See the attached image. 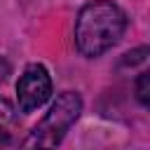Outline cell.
Listing matches in <instances>:
<instances>
[{
    "label": "cell",
    "instance_id": "6da1fadb",
    "mask_svg": "<svg viewBox=\"0 0 150 150\" xmlns=\"http://www.w3.org/2000/svg\"><path fill=\"white\" fill-rule=\"evenodd\" d=\"M127 28V14L110 0L84 5L75 19V47L82 56L96 59L120 42Z\"/></svg>",
    "mask_w": 150,
    "mask_h": 150
},
{
    "label": "cell",
    "instance_id": "7a4b0ae2",
    "mask_svg": "<svg viewBox=\"0 0 150 150\" xmlns=\"http://www.w3.org/2000/svg\"><path fill=\"white\" fill-rule=\"evenodd\" d=\"M82 112V98L75 91H63L56 96L47 115L40 120V124L33 127V131L23 138L19 150H56V145L63 141L68 129L77 122Z\"/></svg>",
    "mask_w": 150,
    "mask_h": 150
},
{
    "label": "cell",
    "instance_id": "3957f363",
    "mask_svg": "<svg viewBox=\"0 0 150 150\" xmlns=\"http://www.w3.org/2000/svg\"><path fill=\"white\" fill-rule=\"evenodd\" d=\"M52 96V77L42 63H28L16 82V101L21 112H33Z\"/></svg>",
    "mask_w": 150,
    "mask_h": 150
},
{
    "label": "cell",
    "instance_id": "277c9868",
    "mask_svg": "<svg viewBox=\"0 0 150 150\" xmlns=\"http://www.w3.org/2000/svg\"><path fill=\"white\" fill-rule=\"evenodd\" d=\"M16 131V110L14 105L0 96V148H5Z\"/></svg>",
    "mask_w": 150,
    "mask_h": 150
},
{
    "label": "cell",
    "instance_id": "5b68a950",
    "mask_svg": "<svg viewBox=\"0 0 150 150\" xmlns=\"http://www.w3.org/2000/svg\"><path fill=\"white\" fill-rule=\"evenodd\" d=\"M148 80H150V73L148 70H143L141 75H138V80H136V96H138V103L141 105H148Z\"/></svg>",
    "mask_w": 150,
    "mask_h": 150
},
{
    "label": "cell",
    "instance_id": "8992f818",
    "mask_svg": "<svg viewBox=\"0 0 150 150\" xmlns=\"http://www.w3.org/2000/svg\"><path fill=\"white\" fill-rule=\"evenodd\" d=\"M12 73V66H9V61L5 59V56H0V84L7 80V75Z\"/></svg>",
    "mask_w": 150,
    "mask_h": 150
}]
</instances>
